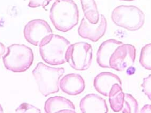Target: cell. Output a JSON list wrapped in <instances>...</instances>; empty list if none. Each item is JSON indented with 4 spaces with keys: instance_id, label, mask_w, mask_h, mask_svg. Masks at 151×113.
<instances>
[{
    "instance_id": "obj_1",
    "label": "cell",
    "mask_w": 151,
    "mask_h": 113,
    "mask_svg": "<svg viewBox=\"0 0 151 113\" xmlns=\"http://www.w3.org/2000/svg\"><path fill=\"white\" fill-rule=\"evenodd\" d=\"M50 18L58 31L68 32L78 24V6L73 0H56L50 10Z\"/></svg>"
},
{
    "instance_id": "obj_2",
    "label": "cell",
    "mask_w": 151,
    "mask_h": 113,
    "mask_svg": "<svg viewBox=\"0 0 151 113\" xmlns=\"http://www.w3.org/2000/svg\"><path fill=\"white\" fill-rule=\"evenodd\" d=\"M70 42L64 36L51 34L45 37L39 44V53L46 63L52 66L66 62L65 54Z\"/></svg>"
},
{
    "instance_id": "obj_3",
    "label": "cell",
    "mask_w": 151,
    "mask_h": 113,
    "mask_svg": "<svg viewBox=\"0 0 151 113\" xmlns=\"http://www.w3.org/2000/svg\"><path fill=\"white\" fill-rule=\"evenodd\" d=\"M64 72V68L51 67L40 62L32 73L40 93L47 97L59 92L60 79Z\"/></svg>"
},
{
    "instance_id": "obj_4",
    "label": "cell",
    "mask_w": 151,
    "mask_h": 113,
    "mask_svg": "<svg viewBox=\"0 0 151 113\" xmlns=\"http://www.w3.org/2000/svg\"><path fill=\"white\" fill-rule=\"evenodd\" d=\"M7 49V53L3 56L6 69L13 72H23L31 67L34 56L30 48L24 44H13Z\"/></svg>"
},
{
    "instance_id": "obj_5",
    "label": "cell",
    "mask_w": 151,
    "mask_h": 113,
    "mask_svg": "<svg viewBox=\"0 0 151 113\" xmlns=\"http://www.w3.org/2000/svg\"><path fill=\"white\" fill-rule=\"evenodd\" d=\"M111 19L116 26L129 31H137L143 26L145 14L135 6L120 5L112 11Z\"/></svg>"
},
{
    "instance_id": "obj_6",
    "label": "cell",
    "mask_w": 151,
    "mask_h": 113,
    "mask_svg": "<svg viewBox=\"0 0 151 113\" xmlns=\"http://www.w3.org/2000/svg\"><path fill=\"white\" fill-rule=\"evenodd\" d=\"M91 44L80 42L70 44L65 54V59L74 69L83 71L89 69L92 60Z\"/></svg>"
},
{
    "instance_id": "obj_7",
    "label": "cell",
    "mask_w": 151,
    "mask_h": 113,
    "mask_svg": "<svg viewBox=\"0 0 151 113\" xmlns=\"http://www.w3.org/2000/svg\"><path fill=\"white\" fill-rule=\"evenodd\" d=\"M136 49L130 44H123L115 49L110 58V68L122 72L133 66L135 61Z\"/></svg>"
},
{
    "instance_id": "obj_8",
    "label": "cell",
    "mask_w": 151,
    "mask_h": 113,
    "mask_svg": "<svg viewBox=\"0 0 151 113\" xmlns=\"http://www.w3.org/2000/svg\"><path fill=\"white\" fill-rule=\"evenodd\" d=\"M24 34L27 42L35 46H39L45 37L52 34V30L46 21L35 19L25 26Z\"/></svg>"
},
{
    "instance_id": "obj_9",
    "label": "cell",
    "mask_w": 151,
    "mask_h": 113,
    "mask_svg": "<svg viewBox=\"0 0 151 113\" xmlns=\"http://www.w3.org/2000/svg\"><path fill=\"white\" fill-rule=\"evenodd\" d=\"M107 27V20L102 14H100L99 21L96 24L90 23L83 18L78 27V34L83 38L96 42L104 36Z\"/></svg>"
},
{
    "instance_id": "obj_10",
    "label": "cell",
    "mask_w": 151,
    "mask_h": 113,
    "mask_svg": "<svg viewBox=\"0 0 151 113\" xmlns=\"http://www.w3.org/2000/svg\"><path fill=\"white\" fill-rule=\"evenodd\" d=\"M80 108L83 113H107L108 108L105 99L95 94L83 98L80 103Z\"/></svg>"
},
{
    "instance_id": "obj_11",
    "label": "cell",
    "mask_w": 151,
    "mask_h": 113,
    "mask_svg": "<svg viewBox=\"0 0 151 113\" xmlns=\"http://www.w3.org/2000/svg\"><path fill=\"white\" fill-rule=\"evenodd\" d=\"M60 86L64 93L75 96L83 92L86 84L81 75L77 74H70L63 77L60 82Z\"/></svg>"
},
{
    "instance_id": "obj_12",
    "label": "cell",
    "mask_w": 151,
    "mask_h": 113,
    "mask_svg": "<svg viewBox=\"0 0 151 113\" xmlns=\"http://www.w3.org/2000/svg\"><path fill=\"white\" fill-rule=\"evenodd\" d=\"M115 84L121 86L122 85L120 78L112 72H101L94 79V87L96 90L106 97H108L112 86Z\"/></svg>"
},
{
    "instance_id": "obj_13",
    "label": "cell",
    "mask_w": 151,
    "mask_h": 113,
    "mask_svg": "<svg viewBox=\"0 0 151 113\" xmlns=\"http://www.w3.org/2000/svg\"><path fill=\"white\" fill-rule=\"evenodd\" d=\"M44 109L47 113H76V107L70 100L62 96L50 97L45 103Z\"/></svg>"
},
{
    "instance_id": "obj_14",
    "label": "cell",
    "mask_w": 151,
    "mask_h": 113,
    "mask_svg": "<svg viewBox=\"0 0 151 113\" xmlns=\"http://www.w3.org/2000/svg\"><path fill=\"white\" fill-rule=\"evenodd\" d=\"M124 44L122 41L115 39H109L104 41L99 46L96 54V62L102 68H110V56L115 49Z\"/></svg>"
},
{
    "instance_id": "obj_15",
    "label": "cell",
    "mask_w": 151,
    "mask_h": 113,
    "mask_svg": "<svg viewBox=\"0 0 151 113\" xmlns=\"http://www.w3.org/2000/svg\"><path fill=\"white\" fill-rule=\"evenodd\" d=\"M108 96L109 97V101L112 111L115 112H119L122 111L124 102L125 93L123 92L121 86L118 84L113 85Z\"/></svg>"
},
{
    "instance_id": "obj_16",
    "label": "cell",
    "mask_w": 151,
    "mask_h": 113,
    "mask_svg": "<svg viewBox=\"0 0 151 113\" xmlns=\"http://www.w3.org/2000/svg\"><path fill=\"white\" fill-rule=\"evenodd\" d=\"M84 18L92 24H96L99 19V12L95 0H80Z\"/></svg>"
},
{
    "instance_id": "obj_17",
    "label": "cell",
    "mask_w": 151,
    "mask_h": 113,
    "mask_svg": "<svg viewBox=\"0 0 151 113\" xmlns=\"http://www.w3.org/2000/svg\"><path fill=\"white\" fill-rule=\"evenodd\" d=\"M121 111L124 113H138V102L132 95L125 94L124 102Z\"/></svg>"
},
{
    "instance_id": "obj_18",
    "label": "cell",
    "mask_w": 151,
    "mask_h": 113,
    "mask_svg": "<svg viewBox=\"0 0 151 113\" xmlns=\"http://www.w3.org/2000/svg\"><path fill=\"white\" fill-rule=\"evenodd\" d=\"M139 62L146 69L151 70V44H147L141 50Z\"/></svg>"
},
{
    "instance_id": "obj_19",
    "label": "cell",
    "mask_w": 151,
    "mask_h": 113,
    "mask_svg": "<svg viewBox=\"0 0 151 113\" xmlns=\"http://www.w3.org/2000/svg\"><path fill=\"white\" fill-rule=\"evenodd\" d=\"M18 113H40L41 111L36 106L28 103H22L16 109Z\"/></svg>"
},
{
    "instance_id": "obj_20",
    "label": "cell",
    "mask_w": 151,
    "mask_h": 113,
    "mask_svg": "<svg viewBox=\"0 0 151 113\" xmlns=\"http://www.w3.org/2000/svg\"><path fill=\"white\" fill-rule=\"evenodd\" d=\"M143 88V92L149 97V99H151V75L143 79V82L142 84Z\"/></svg>"
},
{
    "instance_id": "obj_21",
    "label": "cell",
    "mask_w": 151,
    "mask_h": 113,
    "mask_svg": "<svg viewBox=\"0 0 151 113\" xmlns=\"http://www.w3.org/2000/svg\"><path fill=\"white\" fill-rule=\"evenodd\" d=\"M52 0H29L28 6L31 8H36L42 6L45 9L46 6L48 5Z\"/></svg>"
},
{
    "instance_id": "obj_22",
    "label": "cell",
    "mask_w": 151,
    "mask_h": 113,
    "mask_svg": "<svg viewBox=\"0 0 151 113\" xmlns=\"http://www.w3.org/2000/svg\"><path fill=\"white\" fill-rule=\"evenodd\" d=\"M151 105L147 104L144 106L141 109V113H151Z\"/></svg>"
},
{
    "instance_id": "obj_23",
    "label": "cell",
    "mask_w": 151,
    "mask_h": 113,
    "mask_svg": "<svg viewBox=\"0 0 151 113\" xmlns=\"http://www.w3.org/2000/svg\"><path fill=\"white\" fill-rule=\"evenodd\" d=\"M136 69L134 67H133L132 66L130 67H128L126 71V74L128 75H132L134 74V73L135 72Z\"/></svg>"
},
{
    "instance_id": "obj_24",
    "label": "cell",
    "mask_w": 151,
    "mask_h": 113,
    "mask_svg": "<svg viewBox=\"0 0 151 113\" xmlns=\"http://www.w3.org/2000/svg\"><path fill=\"white\" fill-rule=\"evenodd\" d=\"M5 52V46L0 42V58L4 55Z\"/></svg>"
},
{
    "instance_id": "obj_25",
    "label": "cell",
    "mask_w": 151,
    "mask_h": 113,
    "mask_svg": "<svg viewBox=\"0 0 151 113\" xmlns=\"http://www.w3.org/2000/svg\"><path fill=\"white\" fill-rule=\"evenodd\" d=\"M3 113V109L1 105L0 104V113Z\"/></svg>"
},
{
    "instance_id": "obj_26",
    "label": "cell",
    "mask_w": 151,
    "mask_h": 113,
    "mask_svg": "<svg viewBox=\"0 0 151 113\" xmlns=\"http://www.w3.org/2000/svg\"><path fill=\"white\" fill-rule=\"evenodd\" d=\"M120 1H129V2H130V1H134V0H120Z\"/></svg>"
}]
</instances>
